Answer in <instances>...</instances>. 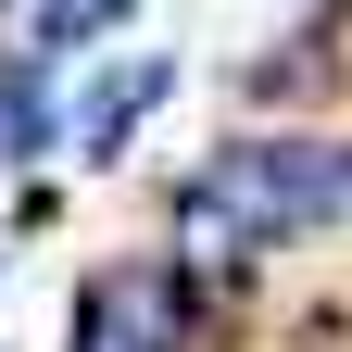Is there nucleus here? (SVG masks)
<instances>
[{
  "instance_id": "5",
  "label": "nucleus",
  "mask_w": 352,
  "mask_h": 352,
  "mask_svg": "<svg viewBox=\"0 0 352 352\" xmlns=\"http://www.w3.org/2000/svg\"><path fill=\"white\" fill-rule=\"evenodd\" d=\"M126 0H38V38H101Z\"/></svg>"
},
{
  "instance_id": "6",
  "label": "nucleus",
  "mask_w": 352,
  "mask_h": 352,
  "mask_svg": "<svg viewBox=\"0 0 352 352\" xmlns=\"http://www.w3.org/2000/svg\"><path fill=\"white\" fill-rule=\"evenodd\" d=\"M76 352H139V340H113V327H76Z\"/></svg>"
},
{
  "instance_id": "3",
  "label": "nucleus",
  "mask_w": 352,
  "mask_h": 352,
  "mask_svg": "<svg viewBox=\"0 0 352 352\" xmlns=\"http://www.w3.org/2000/svg\"><path fill=\"white\" fill-rule=\"evenodd\" d=\"M252 264H264V252H252V227H239L214 189H189V201H176V289H239Z\"/></svg>"
},
{
  "instance_id": "4",
  "label": "nucleus",
  "mask_w": 352,
  "mask_h": 352,
  "mask_svg": "<svg viewBox=\"0 0 352 352\" xmlns=\"http://www.w3.org/2000/svg\"><path fill=\"white\" fill-rule=\"evenodd\" d=\"M164 88H176L164 63H126V76H101V113H88V151H113V139H126V113H151Z\"/></svg>"
},
{
  "instance_id": "1",
  "label": "nucleus",
  "mask_w": 352,
  "mask_h": 352,
  "mask_svg": "<svg viewBox=\"0 0 352 352\" xmlns=\"http://www.w3.org/2000/svg\"><path fill=\"white\" fill-rule=\"evenodd\" d=\"M201 189L227 201L252 227V252H264V239H302V227H327V214H352V151L340 139H239Z\"/></svg>"
},
{
  "instance_id": "2",
  "label": "nucleus",
  "mask_w": 352,
  "mask_h": 352,
  "mask_svg": "<svg viewBox=\"0 0 352 352\" xmlns=\"http://www.w3.org/2000/svg\"><path fill=\"white\" fill-rule=\"evenodd\" d=\"M76 327H113V340H139V352H176V277H151V264H101L76 302Z\"/></svg>"
}]
</instances>
